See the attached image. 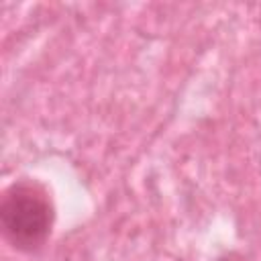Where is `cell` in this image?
I'll use <instances>...</instances> for the list:
<instances>
[{
  "instance_id": "1",
  "label": "cell",
  "mask_w": 261,
  "mask_h": 261,
  "mask_svg": "<svg viewBox=\"0 0 261 261\" xmlns=\"http://www.w3.org/2000/svg\"><path fill=\"white\" fill-rule=\"evenodd\" d=\"M55 208L49 190L35 179L12 181L0 198V224L4 241L20 251H39L53 228Z\"/></svg>"
}]
</instances>
